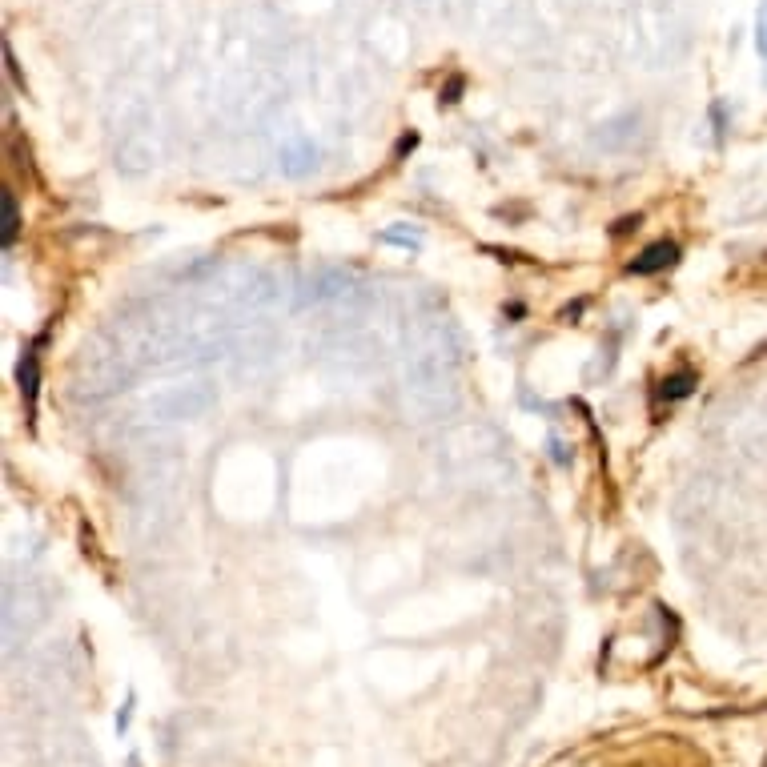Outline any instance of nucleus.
I'll use <instances>...</instances> for the list:
<instances>
[{
  "instance_id": "obj_6",
  "label": "nucleus",
  "mask_w": 767,
  "mask_h": 767,
  "mask_svg": "<svg viewBox=\"0 0 767 767\" xmlns=\"http://www.w3.org/2000/svg\"><path fill=\"white\" fill-rule=\"evenodd\" d=\"M755 45L767 57V0H759V17H755Z\"/></svg>"
},
{
  "instance_id": "obj_5",
  "label": "nucleus",
  "mask_w": 767,
  "mask_h": 767,
  "mask_svg": "<svg viewBox=\"0 0 767 767\" xmlns=\"http://www.w3.org/2000/svg\"><path fill=\"white\" fill-rule=\"evenodd\" d=\"M382 241H390V245H406V249H418V245H422L418 229H386Z\"/></svg>"
},
{
  "instance_id": "obj_8",
  "label": "nucleus",
  "mask_w": 767,
  "mask_h": 767,
  "mask_svg": "<svg viewBox=\"0 0 767 767\" xmlns=\"http://www.w3.org/2000/svg\"><path fill=\"white\" fill-rule=\"evenodd\" d=\"M635 225H639V217H623V221L615 225V237H623V233H631Z\"/></svg>"
},
{
  "instance_id": "obj_9",
  "label": "nucleus",
  "mask_w": 767,
  "mask_h": 767,
  "mask_svg": "<svg viewBox=\"0 0 767 767\" xmlns=\"http://www.w3.org/2000/svg\"><path fill=\"white\" fill-rule=\"evenodd\" d=\"M414 145H418V137H414V133H410V137H402V141H398V157H402V153H410Z\"/></svg>"
},
{
  "instance_id": "obj_7",
  "label": "nucleus",
  "mask_w": 767,
  "mask_h": 767,
  "mask_svg": "<svg viewBox=\"0 0 767 767\" xmlns=\"http://www.w3.org/2000/svg\"><path fill=\"white\" fill-rule=\"evenodd\" d=\"M458 93H462V77H454V81L446 85V93H442V101H446V105H454V101H458Z\"/></svg>"
},
{
  "instance_id": "obj_1",
  "label": "nucleus",
  "mask_w": 767,
  "mask_h": 767,
  "mask_svg": "<svg viewBox=\"0 0 767 767\" xmlns=\"http://www.w3.org/2000/svg\"><path fill=\"white\" fill-rule=\"evenodd\" d=\"M675 258H679V245H675V241H655V245H647L639 258L631 262V274H639V278L663 274L667 266H675Z\"/></svg>"
},
{
  "instance_id": "obj_2",
  "label": "nucleus",
  "mask_w": 767,
  "mask_h": 767,
  "mask_svg": "<svg viewBox=\"0 0 767 767\" xmlns=\"http://www.w3.org/2000/svg\"><path fill=\"white\" fill-rule=\"evenodd\" d=\"M17 382H21V398H25L29 414H33V410H37V390H41V358H37V346H29V350L21 354Z\"/></svg>"
},
{
  "instance_id": "obj_4",
  "label": "nucleus",
  "mask_w": 767,
  "mask_h": 767,
  "mask_svg": "<svg viewBox=\"0 0 767 767\" xmlns=\"http://www.w3.org/2000/svg\"><path fill=\"white\" fill-rule=\"evenodd\" d=\"M695 370H679V374H671V378H663L659 382V398L663 402H679V398H687L691 390H695Z\"/></svg>"
},
{
  "instance_id": "obj_3",
  "label": "nucleus",
  "mask_w": 767,
  "mask_h": 767,
  "mask_svg": "<svg viewBox=\"0 0 767 767\" xmlns=\"http://www.w3.org/2000/svg\"><path fill=\"white\" fill-rule=\"evenodd\" d=\"M21 233V213H17V197L13 193H0V241H5V249L17 241Z\"/></svg>"
}]
</instances>
